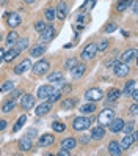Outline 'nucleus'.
<instances>
[{
	"mask_svg": "<svg viewBox=\"0 0 138 156\" xmlns=\"http://www.w3.org/2000/svg\"><path fill=\"white\" fill-rule=\"evenodd\" d=\"M61 95H63V91L61 90H57V88H55L53 91H52V93L47 96V101H49V103H57V101H60L61 99Z\"/></svg>",
	"mask_w": 138,
	"mask_h": 156,
	"instance_id": "33",
	"label": "nucleus"
},
{
	"mask_svg": "<svg viewBox=\"0 0 138 156\" xmlns=\"http://www.w3.org/2000/svg\"><path fill=\"white\" fill-rule=\"evenodd\" d=\"M45 27H47V24H45L44 21H36V22H35V30L39 32V33L45 29Z\"/></svg>",
	"mask_w": 138,
	"mask_h": 156,
	"instance_id": "42",
	"label": "nucleus"
},
{
	"mask_svg": "<svg viewBox=\"0 0 138 156\" xmlns=\"http://www.w3.org/2000/svg\"><path fill=\"white\" fill-rule=\"evenodd\" d=\"M130 114H132L133 117L138 114V106H136V103H133V104L130 106Z\"/></svg>",
	"mask_w": 138,
	"mask_h": 156,
	"instance_id": "47",
	"label": "nucleus"
},
{
	"mask_svg": "<svg viewBox=\"0 0 138 156\" xmlns=\"http://www.w3.org/2000/svg\"><path fill=\"white\" fill-rule=\"evenodd\" d=\"M68 11H69V5L66 0H61V2L58 3V6L55 8V14H57V17L60 21H64L68 16Z\"/></svg>",
	"mask_w": 138,
	"mask_h": 156,
	"instance_id": "9",
	"label": "nucleus"
},
{
	"mask_svg": "<svg viewBox=\"0 0 138 156\" xmlns=\"http://www.w3.org/2000/svg\"><path fill=\"white\" fill-rule=\"evenodd\" d=\"M0 41H2V35H0Z\"/></svg>",
	"mask_w": 138,
	"mask_h": 156,
	"instance_id": "57",
	"label": "nucleus"
},
{
	"mask_svg": "<svg viewBox=\"0 0 138 156\" xmlns=\"http://www.w3.org/2000/svg\"><path fill=\"white\" fill-rule=\"evenodd\" d=\"M135 58H136V49H127L126 52H123L121 60H119V62L130 63V62H135Z\"/></svg>",
	"mask_w": 138,
	"mask_h": 156,
	"instance_id": "20",
	"label": "nucleus"
},
{
	"mask_svg": "<svg viewBox=\"0 0 138 156\" xmlns=\"http://www.w3.org/2000/svg\"><path fill=\"white\" fill-rule=\"evenodd\" d=\"M19 54H21V51L17 48H14V46H11L10 49H5L3 62H13V60H16L17 57H19Z\"/></svg>",
	"mask_w": 138,
	"mask_h": 156,
	"instance_id": "17",
	"label": "nucleus"
},
{
	"mask_svg": "<svg viewBox=\"0 0 138 156\" xmlns=\"http://www.w3.org/2000/svg\"><path fill=\"white\" fill-rule=\"evenodd\" d=\"M0 153H2V151H0Z\"/></svg>",
	"mask_w": 138,
	"mask_h": 156,
	"instance_id": "58",
	"label": "nucleus"
},
{
	"mask_svg": "<svg viewBox=\"0 0 138 156\" xmlns=\"http://www.w3.org/2000/svg\"><path fill=\"white\" fill-rule=\"evenodd\" d=\"M44 16H45V21L47 22H53V19L57 17V14H55V8H45Z\"/></svg>",
	"mask_w": 138,
	"mask_h": 156,
	"instance_id": "36",
	"label": "nucleus"
},
{
	"mask_svg": "<svg viewBox=\"0 0 138 156\" xmlns=\"http://www.w3.org/2000/svg\"><path fill=\"white\" fill-rule=\"evenodd\" d=\"M6 125H8L6 120H0V131H5L6 129Z\"/></svg>",
	"mask_w": 138,
	"mask_h": 156,
	"instance_id": "51",
	"label": "nucleus"
},
{
	"mask_svg": "<svg viewBox=\"0 0 138 156\" xmlns=\"http://www.w3.org/2000/svg\"><path fill=\"white\" fill-rule=\"evenodd\" d=\"M35 96L27 93V95H21V99H19V104H21V109L22 111H30V109L35 106Z\"/></svg>",
	"mask_w": 138,
	"mask_h": 156,
	"instance_id": "6",
	"label": "nucleus"
},
{
	"mask_svg": "<svg viewBox=\"0 0 138 156\" xmlns=\"http://www.w3.org/2000/svg\"><path fill=\"white\" fill-rule=\"evenodd\" d=\"M115 117H116V112L113 109H104V111H100L99 115H97V123L105 128V126L110 125V122H112Z\"/></svg>",
	"mask_w": 138,
	"mask_h": 156,
	"instance_id": "3",
	"label": "nucleus"
},
{
	"mask_svg": "<svg viewBox=\"0 0 138 156\" xmlns=\"http://www.w3.org/2000/svg\"><path fill=\"white\" fill-rule=\"evenodd\" d=\"M55 35H57V30L53 29V25H47L45 29L41 32V43L45 44V43H50L53 38H55Z\"/></svg>",
	"mask_w": 138,
	"mask_h": 156,
	"instance_id": "8",
	"label": "nucleus"
},
{
	"mask_svg": "<svg viewBox=\"0 0 138 156\" xmlns=\"http://www.w3.org/2000/svg\"><path fill=\"white\" fill-rule=\"evenodd\" d=\"M27 137H30V139L33 140L35 137H38V131L36 129H33V128H30V129H27V134H25Z\"/></svg>",
	"mask_w": 138,
	"mask_h": 156,
	"instance_id": "44",
	"label": "nucleus"
},
{
	"mask_svg": "<svg viewBox=\"0 0 138 156\" xmlns=\"http://www.w3.org/2000/svg\"><path fill=\"white\" fill-rule=\"evenodd\" d=\"M55 142V137H53V134H42L41 137H38V145L39 147H49V145H52Z\"/></svg>",
	"mask_w": 138,
	"mask_h": 156,
	"instance_id": "22",
	"label": "nucleus"
},
{
	"mask_svg": "<svg viewBox=\"0 0 138 156\" xmlns=\"http://www.w3.org/2000/svg\"><path fill=\"white\" fill-rule=\"evenodd\" d=\"M130 96H132V99H133V103H136V101H138V90H136V88L130 93Z\"/></svg>",
	"mask_w": 138,
	"mask_h": 156,
	"instance_id": "49",
	"label": "nucleus"
},
{
	"mask_svg": "<svg viewBox=\"0 0 138 156\" xmlns=\"http://www.w3.org/2000/svg\"><path fill=\"white\" fill-rule=\"evenodd\" d=\"M52 103H49V101H44V103H41L38 107L35 109V114L36 117H44V115H47L50 111H52Z\"/></svg>",
	"mask_w": 138,
	"mask_h": 156,
	"instance_id": "12",
	"label": "nucleus"
},
{
	"mask_svg": "<svg viewBox=\"0 0 138 156\" xmlns=\"http://www.w3.org/2000/svg\"><path fill=\"white\" fill-rule=\"evenodd\" d=\"M124 123H126V122L123 120V118H116V117H115L113 120L110 122V125H108L107 128H108V129L112 131L113 134H116V133H121V131H123V126H124Z\"/></svg>",
	"mask_w": 138,
	"mask_h": 156,
	"instance_id": "13",
	"label": "nucleus"
},
{
	"mask_svg": "<svg viewBox=\"0 0 138 156\" xmlns=\"http://www.w3.org/2000/svg\"><path fill=\"white\" fill-rule=\"evenodd\" d=\"M29 44H30V41H29V38H19L16 41V44H14V48H17L21 52L22 51H25V49H29Z\"/></svg>",
	"mask_w": 138,
	"mask_h": 156,
	"instance_id": "32",
	"label": "nucleus"
},
{
	"mask_svg": "<svg viewBox=\"0 0 138 156\" xmlns=\"http://www.w3.org/2000/svg\"><path fill=\"white\" fill-rule=\"evenodd\" d=\"M96 52H97L96 44H94V43H89V44H86L85 48H83V51H82V54H80V57H82V60L89 62V60H93V58H94Z\"/></svg>",
	"mask_w": 138,
	"mask_h": 156,
	"instance_id": "5",
	"label": "nucleus"
},
{
	"mask_svg": "<svg viewBox=\"0 0 138 156\" xmlns=\"http://www.w3.org/2000/svg\"><path fill=\"white\" fill-rule=\"evenodd\" d=\"M91 125H93V118L88 117V115L77 117V118H74V122H72V128H74V131H85V129H88Z\"/></svg>",
	"mask_w": 138,
	"mask_h": 156,
	"instance_id": "2",
	"label": "nucleus"
},
{
	"mask_svg": "<svg viewBox=\"0 0 138 156\" xmlns=\"http://www.w3.org/2000/svg\"><path fill=\"white\" fill-rule=\"evenodd\" d=\"M52 129L55 133H63L64 129H66V125L61 123V122H55V123H52Z\"/></svg>",
	"mask_w": 138,
	"mask_h": 156,
	"instance_id": "39",
	"label": "nucleus"
},
{
	"mask_svg": "<svg viewBox=\"0 0 138 156\" xmlns=\"http://www.w3.org/2000/svg\"><path fill=\"white\" fill-rule=\"evenodd\" d=\"M107 150H108V154H112V156H119V154L123 153L121 145H119V142H116V140L110 142L108 147H107Z\"/></svg>",
	"mask_w": 138,
	"mask_h": 156,
	"instance_id": "21",
	"label": "nucleus"
},
{
	"mask_svg": "<svg viewBox=\"0 0 138 156\" xmlns=\"http://www.w3.org/2000/svg\"><path fill=\"white\" fill-rule=\"evenodd\" d=\"M96 49L97 52H105L108 49V40H102L99 44H96Z\"/></svg>",
	"mask_w": 138,
	"mask_h": 156,
	"instance_id": "41",
	"label": "nucleus"
},
{
	"mask_svg": "<svg viewBox=\"0 0 138 156\" xmlns=\"http://www.w3.org/2000/svg\"><path fill=\"white\" fill-rule=\"evenodd\" d=\"M49 68H50V63L49 60H45V58H39L38 62L35 63V65H32V73L35 76H44V74H47L49 73Z\"/></svg>",
	"mask_w": 138,
	"mask_h": 156,
	"instance_id": "1",
	"label": "nucleus"
},
{
	"mask_svg": "<svg viewBox=\"0 0 138 156\" xmlns=\"http://www.w3.org/2000/svg\"><path fill=\"white\" fill-rule=\"evenodd\" d=\"M27 123V115H21L19 118H17V122L14 123V126H13V133H17L19 129H22V126Z\"/></svg>",
	"mask_w": 138,
	"mask_h": 156,
	"instance_id": "34",
	"label": "nucleus"
},
{
	"mask_svg": "<svg viewBox=\"0 0 138 156\" xmlns=\"http://www.w3.org/2000/svg\"><path fill=\"white\" fill-rule=\"evenodd\" d=\"M17 148H19V150H21L22 153H27V151H30V150L33 148V142H32V139H30V137H27V136L21 137L19 144H17Z\"/></svg>",
	"mask_w": 138,
	"mask_h": 156,
	"instance_id": "15",
	"label": "nucleus"
},
{
	"mask_svg": "<svg viewBox=\"0 0 138 156\" xmlns=\"http://www.w3.org/2000/svg\"><path fill=\"white\" fill-rule=\"evenodd\" d=\"M71 154V150H64L61 148V151H58V156H69Z\"/></svg>",
	"mask_w": 138,
	"mask_h": 156,
	"instance_id": "50",
	"label": "nucleus"
},
{
	"mask_svg": "<svg viewBox=\"0 0 138 156\" xmlns=\"http://www.w3.org/2000/svg\"><path fill=\"white\" fill-rule=\"evenodd\" d=\"M80 142H83V144H88V142H89V136H82Z\"/></svg>",
	"mask_w": 138,
	"mask_h": 156,
	"instance_id": "54",
	"label": "nucleus"
},
{
	"mask_svg": "<svg viewBox=\"0 0 138 156\" xmlns=\"http://www.w3.org/2000/svg\"><path fill=\"white\" fill-rule=\"evenodd\" d=\"M132 2H133V0H118V3H116V11H118V13L126 11L127 8L130 6Z\"/></svg>",
	"mask_w": 138,
	"mask_h": 156,
	"instance_id": "31",
	"label": "nucleus"
},
{
	"mask_svg": "<svg viewBox=\"0 0 138 156\" xmlns=\"http://www.w3.org/2000/svg\"><path fill=\"white\" fill-rule=\"evenodd\" d=\"M77 63H79V62H77V58H74V57H71V58H68L66 62H64V68H66V69H69V71H71L72 68H74V66L77 65Z\"/></svg>",
	"mask_w": 138,
	"mask_h": 156,
	"instance_id": "40",
	"label": "nucleus"
},
{
	"mask_svg": "<svg viewBox=\"0 0 138 156\" xmlns=\"http://www.w3.org/2000/svg\"><path fill=\"white\" fill-rule=\"evenodd\" d=\"M119 98H121V91H119L118 88H110L107 91V101L108 103H116Z\"/></svg>",
	"mask_w": 138,
	"mask_h": 156,
	"instance_id": "26",
	"label": "nucleus"
},
{
	"mask_svg": "<svg viewBox=\"0 0 138 156\" xmlns=\"http://www.w3.org/2000/svg\"><path fill=\"white\" fill-rule=\"evenodd\" d=\"M6 24L11 27V29H16V27H19L21 25V16L17 14V13H10V14H6Z\"/></svg>",
	"mask_w": 138,
	"mask_h": 156,
	"instance_id": "18",
	"label": "nucleus"
},
{
	"mask_svg": "<svg viewBox=\"0 0 138 156\" xmlns=\"http://www.w3.org/2000/svg\"><path fill=\"white\" fill-rule=\"evenodd\" d=\"M45 52V44H35L33 48L30 49V57H36V58H39L42 54Z\"/></svg>",
	"mask_w": 138,
	"mask_h": 156,
	"instance_id": "24",
	"label": "nucleus"
},
{
	"mask_svg": "<svg viewBox=\"0 0 138 156\" xmlns=\"http://www.w3.org/2000/svg\"><path fill=\"white\" fill-rule=\"evenodd\" d=\"M113 73L116 74V77H126L129 73H130V66H129V63L118 62L116 65L113 66Z\"/></svg>",
	"mask_w": 138,
	"mask_h": 156,
	"instance_id": "7",
	"label": "nucleus"
},
{
	"mask_svg": "<svg viewBox=\"0 0 138 156\" xmlns=\"http://www.w3.org/2000/svg\"><path fill=\"white\" fill-rule=\"evenodd\" d=\"M3 55H5V49L0 48V65H2V62H3Z\"/></svg>",
	"mask_w": 138,
	"mask_h": 156,
	"instance_id": "53",
	"label": "nucleus"
},
{
	"mask_svg": "<svg viewBox=\"0 0 138 156\" xmlns=\"http://www.w3.org/2000/svg\"><path fill=\"white\" fill-rule=\"evenodd\" d=\"M136 88V80L135 79H130V80H127L126 82V85H124V90H123V93L121 95H124V96H130V93Z\"/></svg>",
	"mask_w": 138,
	"mask_h": 156,
	"instance_id": "25",
	"label": "nucleus"
},
{
	"mask_svg": "<svg viewBox=\"0 0 138 156\" xmlns=\"http://www.w3.org/2000/svg\"><path fill=\"white\" fill-rule=\"evenodd\" d=\"M105 137V128L104 126H94L93 129H91V139L93 140H102Z\"/></svg>",
	"mask_w": 138,
	"mask_h": 156,
	"instance_id": "19",
	"label": "nucleus"
},
{
	"mask_svg": "<svg viewBox=\"0 0 138 156\" xmlns=\"http://www.w3.org/2000/svg\"><path fill=\"white\" fill-rule=\"evenodd\" d=\"M32 65H33V63H32L30 58H24L22 62H19L14 66V74H24V73H27L32 68Z\"/></svg>",
	"mask_w": 138,
	"mask_h": 156,
	"instance_id": "10",
	"label": "nucleus"
},
{
	"mask_svg": "<svg viewBox=\"0 0 138 156\" xmlns=\"http://www.w3.org/2000/svg\"><path fill=\"white\" fill-rule=\"evenodd\" d=\"M86 73V65L85 63H77V65L71 69V76L72 79H80Z\"/></svg>",
	"mask_w": 138,
	"mask_h": 156,
	"instance_id": "16",
	"label": "nucleus"
},
{
	"mask_svg": "<svg viewBox=\"0 0 138 156\" xmlns=\"http://www.w3.org/2000/svg\"><path fill=\"white\" fill-rule=\"evenodd\" d=\"M14 88V82L13 80H6L5 84L0 87V93H8V91H11Z\"/></svg>",
	"mask_w": 138,
	"mask_h": 156,
	"instance_id": "37",
	"label": "nucleus"
},
{
	"mask_svg": "<svg viewBox=\"0 0 138 156\" xmlns=\"http://www.w3.org/2000/svg\"><path fill=\"white\" fill-rule=\"evenodd\" d=\"M0 5H2V6H5V5H6V0H0Z\"/></svg>",
	"mask_w": 138,
	"mask_h": 156,
	"instance_id": "56",
	"label": "nucleus"
},
{
	"mask_svg": "<svg viewBox=\"0 0 138 156\" xmlns=\"http://www.w3.org/2000/svg\"><path fill=\"white\" fill-rule=\"evenodd\" d=\"M17 40H19V33H17L16 30H11L10 33L6 35V46H8V48H11V46L16 44Z\"/></svg>",
	"mask_w": 138,
	"mask_h": 156,
	"instance_id": "30",
	"label": "nucleus"
},
{
	"mask_svg": "<svg viewBox=\"0 0 138 156\" xmlns=\"http://www.w3.org/2000/svg\"><path fill=\"white\" fill-rule=\"evenodd\" d=\"M16 109V101L14 99H6L5 103L2 104V112L3 114H10Z\"/></svg>",
	"mask_w": 138,
	"mask_h": 156,
	"instance_id": "28",
	"label": "nucleus"
},
{
	"mask_svg": "<svg viewBox=\"0 0 138 156\" xmlns=\"http://www.w3.org/2000/svg\"><path fill=\"white\" fill-rule=\"evenodd\" d=\"M123 131H124L126 134H132V133L135 131V122L124 123V126H123Z\"/></svg>",
	"mask_w": 138,
	"mask_h": 156,
	"instance_id": "38",
	"label": "nucleus"
},
{
	"mask_svg": "<svg viewBox=\"0 0 138 156\" xmlns=\"http://www.w3.org/2000/svg\"><path fill=\"white\" fill-rule=\"evenodd\" d=\"M130 5H132V13H133V14H136V13H138V3H136V0H133V2H132Z\"/></svg>",
	"mask_w": 138,
	"mask_h": 156,
	"instance_id": "48",
	"label": "nucleus"
},
{
	"mask_svg": "<svg viewBox=\"0 0 138 156\" xmlns=\"http://www.w3.org/2000/svg\"><path fill=\"white\" fill-rule=\"evenodd\" d=\"M49 82H52V84H55V82H61L63 80V73L61 71H53L52 74L47 76Z\"/></svg>",
	"mask_w": 138,
	"mask_h": 156,
	"instance_id": "35",
	"label": "nucleus"
},
{
	"mask_svg": "<svg viewBox=\"0 0 138 156\" xmlns=\"http://www.w3.org/2000/svg\"><path fill=\"white\" fill-rule=\"evenodd\" d=\"M116 29H118V24H115V22H110V24H107V25H105L104 32H105V33H113Z\"/></svg>",
	"mask_w": 138,
	"mask_h": 156,
	"instance_id": "43",
	"label": "nucleus"
},
{
	"mask_svg": "<svg viewBox=\"0 0 138 156\" xmlns=\"http://www.w3.org/2000/svg\"><path fill=\"white\" fill-rule=\"evenodd\" d=\"M104 91L100 90L99 87H91L85 91V99L89 101V103H97V101H102L104 98Z\"/></svg>",
	"mask_w": 138,
	"mask_h": 156,
	"instance_id": "4",
	"label": "nucleus"
},
{
	"mask_svg": "<svg viewBox=\"0 0 138 156\" xmlns=\"http://www.w3.org/2000/svg\"><path fill=\"white\" fill-rule=\"evenodd\" d=\"M76 147H77L76 137H66V139L61 140V148H64V150H74Z\"/></svg>",
	"mask_w": 138,
	"mask_h": 156,
	"instance_id": "23",
	"label": "nucleus"
},
{
	"mask_svg": "<svg viewBox=\"0 0 138 156\" xmlns=\"http://www.w3.org/2000/svg\"><path fill=\"white\" fill-rule=\"evenodd\" d=\"M136 137H138V134L133 131L132 134H126L124 137H123V140L119 142V145H121V148L123 150H129L132 147V144L133 142H136Z\"/></svg>",
	"mask_w": 138,
	"mask_h": 156,
	"instance_id": "11",
	"label": "nucleus"
},
{
	"mask_svg": "<svg viewBox=\"0 0 138 156\" xmlns=\"http://www.w3.org/2000/svg\"><path fill=\"white\" fill-rule=\"evenodd\" d=\"M79 104V99L77 98H66L61 101V109H64V111H69V109L76 107Z\"/></svg>",
	"mask_w": 138,
	"mask_h": 156,
	"instance_id": "27",
	"label": "nucleus"
},
{
	"mask_svg": "<svg viewBox=\"0 0 138 156\" xmlns=\"http://www.w3.org/2000/svg\"><path fill=\"white\" fill-rule=\"evenodd\" d=\"M53 90H55V87H52V85H41V87H38V90H36V98L38 99H47V96Z\"/></svg>",
	"mask_w": 138,
	"mask_h": 156,
	"instance_id": "14",
	"label": "nucleus"
},
{
	"mask_svg": "<svg viewBox=\"0 0 138 156\" xmlns=\"http://www.w3.org/2000/svg\"><path fill=\"white\" fill-rule=\"evenodd\" d=\"M21 95H22L21 90H14L13 88V93H11V98L10 99H17V98H21Z\"/></svg>",
	"mask_w": 138,
	"mask_h": 156,
	"instance_id": "45",
	"label": "nucleus"
},
{
	"mask_svg": "<svg viewBox=\"0 0 138 156\" xmlns=\"http://www.w3.org/2000/svg\"><path fill=\"white\" fill-rule=\"evenodd\" d=\"M71 90H72V85L66 84V85H63V90H61V91H64V93H68V91H71Z\"/></svg>",
	"mask_w": 138,
	"mask_h": 156,
	"instance_id": "52",
	"label": "nucleus"
},
{
	"mask_svg": "<svg viewBox=\"0 0 138 156\" xmlns=\"http://www.w3.org/2000/svg\"><path fill=\"white\" fill-rule=\"evenodd\" d=\"M118 62H119V60H116V58H115V60H113V58H112V60H107V63H105V66H107V68H113V66L116 65Z\"/></svg>",
	"mask_w": 138,
	"mask_h": 156,
	"instance_id": "46",
	"label": "nucleus"
},
{
	"mask_svg": "<svg viewBox=\"0 0 138 156\" xmlns=\"http://www.w3.org/2000/svg\"><path fill=\"white\" fill-rule=\"evenodd\" d=\"M80 112L83 115H91L93 112H96V103H89V101H88L86 104H83L80 107Z\"/></svg>",
	"mask_w": 138,
	"mask_h": 156,
	"instance_id": "29",
	"label": "nucleus"
},
{
	"mask_svg": "<svg viewBox=\"0 0 138 156\" xmlns=\"http://www.w3.org/2000/svg\"><path fill=\"white\" fill-rule=\"evenodd\" d=\"M24 2H25V3H29V5H32V3L35 2V0H24Z\"/></svg>",
	"mask_w": 138,
	"mask_h": 156,
	"instance_id": "55",
	"label": "nucleus"
}]
</instances>
